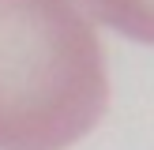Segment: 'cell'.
Returning <instances> with one entry per match:
<instances>
[{
  "mask_svg": "<svg viewBox=\"0 0 154 150\" xmlns=\"http://www.w3.org/2000/svg\"><path fill=\"white\" fill-rule=\"evenodd\" d=\"M105 105V52L79 4L0 0V150H64Z\"/></svg>",
  "mask_w": 154,
  "mask_h": 150,
  "instance_id": "6da1fadb",
  "label": "cell"
},
{
  "mask_svg": "<svg viewBox=\"0 0 154 150\" xmlns=\"http://www.w3.org/2000/svg\"><path fill=\"white\" fill-rule=\"evenodd\" d=\"M87 11L109 30L154 45V0H83Z\"/></svg>",
  "mask_w": 154,
  "mask_h": 150,
  "instance_id": "7a4b0ae2",
  "label": "cell"
}]
</instances>
